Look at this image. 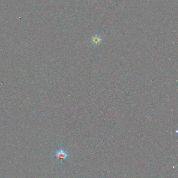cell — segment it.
<instances>
[{"label": "cell", "instance_id": "1", "mask_svg": "<svg viewBox=\"0 0 178 178\" xmlns=\"http://www.w3.org/2000/svg\"><path fill=\"white\" fill-rule=\"evenodd\" d=\"M55 156L59 159H65L68 156V155L64 150L61 148L57 151Z\"/></svg>", "mask_w": 178, "mask_h": 178}, {"label": "cell", "instance_id": "2", "mask_svg": "<svg viewBox=\"0 0 178 178\" xmlns=\"http://www.w3.org/2000/svg\"><path fill=\"white\" fill-rule=\"evenodd\" d=\"M102 40V38L100 36H98V35H95V36L92 37L91 39V42L93 45H97L101 43Z\"/></svg>", "mask_w": 178, "mask_h": 178}]
</instances>
